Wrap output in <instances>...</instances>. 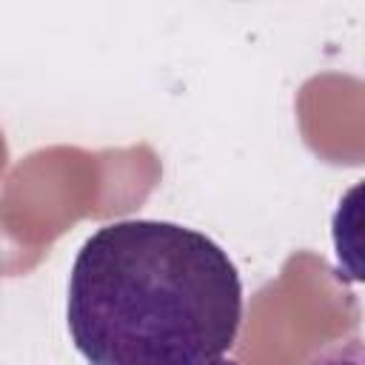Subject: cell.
<instances>
[{
    "label": "cell",
    "mask_w": 365,
    "mask_h": 365,
    "mask_svg": "<svg viewBox=\"0 0 365 365\" xmlns=\"http://www.w3.org/2000/svg\"><path fill=\"white\" fill-rule=\"evenodd\" d=\"M305 365H365L362 336L359 334H351L345 339H334L319 354H314Z\"/></svg>",
    "instance_id": "7a4b0ae2"
},
{
    "label": "cell",
    "mask_w": 365,
    "mask_h": 365,
    "mask_svg": "<svg viewBox=\"0 0 365 365\" xmlns=\"http://www.w3.org/2000/svg\"><path fill=\"white\" fill-rule=\"evenodd\" d=\"M66 325L88 365H208L237 342L242 279L202 231L106 222L74 257Z\"/></svg>",
    "instance_id": "6da1fadb"
},
{
    "label": "cell",
    "mask_w": 365,
    "mask_h": 365,
    "mask_svg": "<svg viewBox=\"0 0 365 365\" xmlns=\"http://www.w3.org/2000/svg\"><path fill=\"white\" fill-rule=\"evenodd\" d=\"M208 365H242V362H237V359H214V362H208Z\"/></svg>",
    "instance_id": "3957f363"
}]
</instances>
